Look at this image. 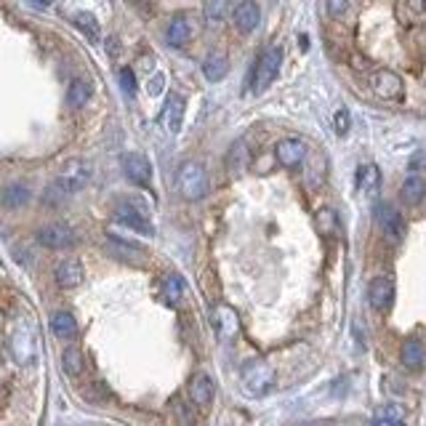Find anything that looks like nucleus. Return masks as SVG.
I'll list each match as a JSON object with an SVG mask.
<instances>
[{
	"label": "nucleus",
	"mask_w": 426,
	"mask_h": 426,
	"mask_svg": "<svg viewBox=\"0 0 426 426\" xmlns=\"http://www.w3.org/2000/svg\"><path fill=\"white\" fill-rule=\"evenodd\" d=\"M176 189H179V195L184 200H189V203H197V200H203L208 192V173L203 168V163H197V160H187L179 165L176 170Z\"/></svg>",
	"instance_id": "f257e3e1"
},
{
	"label": "nucleus",
	"mask_w": 426,
	"mask_h": 426,
	"mask_svg": "<svg viewBox=\"0 0 426 426\" xmlns=\"http://www.w3.org/2000/svg\"><path fill=\"white\" fill-rule=\"evenodd\" d=\"M91 165L85 163V160H70V163H64V168L59 170V176H56V187H59L61 192H67V195H75V192H80L88 187L91 182Z\"/></svg>",
	"instance_id": "f03ea898"
},
{
	"label": "nucleus",
	"mask_w": 426,
	"mask_h": 426,
	"mask_svg": "<svg viewBox=\"0 0 426 426\" xmlns=\"http://www.w3.org/2000/svg\"><path fill=\"white\" fill-rule=\"evenodd\" d=\"M243 384L248 394L261 397V394H267L275 387V370H272L267 360H253V363H248L243 368Z\"/></svg>",
	"instance_id": "7ed1b4c3"
},
{
	"label": "nucleus",
	"mask_w": 426,
	"mask_h": 426,
	"mask_svg": "<svg viewBox=\"0 0 426 426\" xmlns=\"http://www.w3.org/2000/svg\"><path fill=\"white\" fill-rule=\"evenodd\" d=\"M282 67V49L280 46H272L261 54V59L256 64V75H253V88L256 91H267L269 85L275 83V77L280 75Z\"/></svg>",
	"instance_id": "20e7f679"
},
{
	"label": "nucleus",
	"mask_w": 426,
	"mask_h": 426,
	"mask_svg": "<svg viewBox=\"0 0 426 426\" xmlns=\"http://www.w3.org/2000/svg\"><path fill=\"white\" fill-rule=\"evenodd\" d=\"M373 219H376V227L381 230V234H384L389 243H400L402 234H405V221H402L397 208L389 206V203H376Z\"/></svg>",
	"instance_id": "39448f33"
},
{
	"label": "nucleus",
	"mask_w": 426,
	"mask_h": 426,
	"mask_svg": "<svg viewBox=\"0 0 426 426\" xmlns=\"http://www.w3.org/2000/svg\"><path fill=\"white\" fill-rule=\"evenodd\" d=\"M368 85L370 91L376 94L378 99H387V101H397L405 94V85H402V77L391 70H376L368 77Z\"/></svg>",
	"instance_id": "423d86ee"
},
{
	"label": "nucleus",
	"mask_w": 426,
	"mask_h": 426,
	"mask_svg": "<svg viewBox=\"0 0 426 426\" xmlns=\"http://www.w3.org/2000/svg\"><path fill=\"white\" fill-rule=\"evenodd\" d=\"M11 354L19 365H30L32 357H35V333H32V325L22 320L11 333Z\"/></svg>",
	"instance_id": "0eeeda50"
},
{
	"label": "nucleus",
	"mask_w": 426,
	"mask_h": 426,
	"mask_svg": "<svg viewBox=\"0 0 426 426\" xmlns=\"http://www.w3.org/2000/svg\"><path fill=\"white\" fill-rule=\"evenodd\" d=\"M211 325L221 341H232L240 333V317L230 304H216L211 309Z\"/></svg>",
	"instance_id": "6e6552de"
},
{
	"label": "nucleus",
	"mask_w": 426,
	"mask_h": 426,
	"mask_svg": "<svg viewBox=\"0 0 426 426\" xmlns=\"http://www.w3.org/2000/svg\"><path fill=\"white\" fill-rule=\"evenodd\" d=\"M77 234L73 232V227L67 224H46L37 230V243L54 248V251H64V248H73Z\"/></svg>",
	"instance_id": "1a4fd4ad"
},
{
	"label": "nucleus",
	"mask_w": 426,
	"mask_h": 426,
	"mask_svg": "<svg viewBox=\"0 0 426 426\" xmlns=\"http://www.w3.org/2000/svg\"><path fill=\"white\" fill-rule=\"evenodd\" d=\"M275 158H277V163H280L282 168H299L306 160V142L304 139H296V136L282 139L275 146Z\"/></svg>",
	"instance_id": "9d476101"
},
{
	"label": "nucleus",
	"mask_w": 426,
	"mask_h": 426,
	"mask_svg": "<svg viewBox=\"0 0 426 426\" xmlns=\"http://www.w3.org/2000/svg\"><path fill=\"white\" fill-rule=\"evenodd\" d=\"M123 173H125V179L134 184H149L152 179V165H149V160L144 155H139V152H128V155H123Z\"/></svg>",
	"instance_id": "9b49d317"
},
{
	"label": "nucleus",
	"mask_w": 426,
	"mask_h": 426,
	"mask_svg": "<svg viewBox=\"0 0 426 426\" xmlns=\"http://www.w3.org/2000/svg\"><path fill=\"white\" fill-rule=\"evenodd\" d=\"M192 35H195V25H192V19H189V16H184V13L173 16V19L168 22V27H165V43L173 46V49L187 46V43L192 40Z\"/></svg>",
	"instance_id": "f8f14e48"
},
{
	"label": "nucleus",
	"mask_w": 426,
	"mask_h": 426,
	"mask_svg": "<svg viewBox=\"0 0 426 426\" xmlns=\"http://www.w3.org/2000/svg\"><path fill=\"white\" fill-rule=\"evenodd\" d=\"M115 219L120 221L123 227L139 232V234H152V224H149V219H146L136 206H131V203H118V208H115Z\"/></svg>",
	"instance_id": "ddd939ff"
},
{
	"label": "nucleus",
	"mask_w": 426,
	"mask_h": 426,
	"mask_svg": "<svg viewBox=\"0 0 426 426\" xmlns=\"http://www.w3.org/2000/svg\"><path fill=\"white\" fill-rule=\"evenodd\" d=\"M368 301L376 312L389 309L391 301H394V282L389 277H373L368 285Z\"/></svg>",
	"instance_id": "4468645a"
},
{
	"label": "nucleus",
	"mask_w": 426,
	"mask_h": 426,
	"mask_svg": "<svg viewBox=\"0 0 426 426\" xmlns=\"http://www.w3.org/2000/svg\"><path fill=\"white\" fill-rule=\"evenodd\" d=\"M189 400L192 405L197 408H208L211 402H213V394H216V387H213V378L208 376V373H195V376L189 378Z\"/></svg>",
	"instance_id": "2eb2a0df"
},
{
	"label": "nucleus",
	"mask_w": 426,
	"mask_h": 426,
	"mask_svg": "<svg viewBox=\"0 0 426 426\" xmlns=\"http://www.w3.org/2000/svg\"><path fill=\"white\" fill-rule=\"evenodd\" d=\"M232 19H234V27L240 30V32H253L258 22H261V11H258V3L256 0H240L237 6H234V13H232Z\"/></svg>",
	"instance_id": "dca6fc26"
},
{
	"label": "nucleus",
	"mask_w": 426,
	"mask_h": 426,
	"mask_svg": "<svg viewBox=\"0 0 426 426\" xmlns=\"http://www.w3.org/2000/svg\"><path fill=\"white\" fill-rule=\"evenodd\" d=\"M184 110H187V101H184V96L173 94V96L168 99V104H165L163 115H160V120H163V125L168 128V134H179V131H182Z\"/></svg>",
	"instance_id": "f3484780"
},
{
	"label": "nucleus",
	"mask_w": 426,
	"mask_h": 426,
	"mask_svg": "<svg viewBox=\"0 0 426 426\" xmlns=\"http://www.w3.org/2000/svg\"><path fill=\"white\" fill-rule=\"evenodd\" d=\"M56 282L59 288L70 291V288H77L83 282V264L77 258H64L59 267H56Z\"/></svg>",
	"instance_id": "a211bd4d"
},
{
	"label": "nucleus",
	"mask_w": 426,
	"mask_h": 426,
	"mask_svg": "<svg viewBox=\"0 0 426 426\" xmlns=\"http://www.w3.org/2000/svg\"><path fill=\"white\" fill-rule=\"evenodd\" d=\"M400 360H402V365L405 368H411V370H421L424 363H426L424 344H421L418 339H408L400 349Z\"/></svg>",
	"instance_id": "6ab92c4d"
},
{
	"label": "nucleus",
	"mask_w": 426,
	"mask_h": 426,
	"mask_svg": "<svg viewBox=\"0 0 426 426\" xmlns=\"http://www.w3.org/2000/svg\"><path fill=\"white\" fill-rule=\"evenodd\" d=\"M400 197L405 206H421L426 197V182L421 176H408L400 187Z\"/></svg>",
	"instance_id": "aec40b11"
},
{
	"label": "nucleus",
	"mask_w": 426,
	"mask_h": 426,
	"mask_svg": "<svg viewBox=\"0 0 426 426\" xmlns=\"http://www.w3.org/2000/svg\"><path fill=\"white\" fill-rule=\"evenodd\" d=\"M227 73H230V61H227L224 54H216V51H213V54H208L206 59H203V75H206L211 83L224 80Z\"/></svg>",
	"instance_id": "412c9836"
},
{
	"label": "nucleus",
	"mask_w": 426,
	"mask_h": 426,
	"mask_svg": "<svg viewBox=\"0 0 426 426\" xmlns=\"http://www.w3.org/2000/svg\"><path fill=\"white\" fill-rule=\"evenodd\" d=\"M91 96H94V85L88 83V80H83V77L73 80V83H70V88H67V104H70L73 110H80V107H85V104L91 101Z\"/></svg>",
	"instance_id": "4be33fe9"
},
{
	"label": "nucleus",
	"mask_w": 426,
	"mask_h": 426,
	"mask_svg": "<svg viewBox=\"0 0 426 426\" xmlns=\"http://www.w3.org/2000/svg\"><path fill=\"white\" fill-rule=\"evenodd\" d=\"M357 187L363 192H368V195H376L378 187H381V170H378V165H373V163L360 165L357 168Z\"/></svg>",
	"instance_id": "5701e85b"
},
{
	"label": "nucleus",
	"mask_w": 426,
	"mask_h": 426,
	"mask_svg": "<svg viewBox=\"0 0 426 426\" xmlns=\"http://www.w3.org/2000/svg\"><path fill=\"white\" fill-rule=\"evenodd\" d=\"M184 291H187V282H184L182 275H173V272H170V275L163 277V299H165L170 306L182 304Z\"/></svg>",
	"instance_id": "b1692460"
},
{
	"label": "nucleus",
	"mask_w": 426,
	"mask_h": 426,
	"mask_svg": "<svg viewBox=\"0 0 426 426\" xmlns=\"http://www.w3.org/2000/svg\"><path fill=\"white\" fill-rule=\"evenodd\" d=\"M51 330H54V336H59V339H73L75 333H77V322H75V317L70 312H54L51 315Z\"/></svg>",
	"instance_id": "393cba45"
},
{
	"label": "nucleus",
	"mask_w": 426,
	"mask_h": 426,
	"mask_svg": "<svg viewBox=\"0 0 426 426\" xmlns=\"http://www.w3.org/2000/svg\"><path fill=\"white\" fill-rule=\"evenodd\" d=\"M248 146L245 142H234L230 149V155H227V170H230L232 176H240L245 168H248Z\"/></svg>",
	"instance_id": "a878e982"
},
{
	"label": "nucleus",
	"mask_w": 426,
	"mask_h": 426,
	"mask_svg": "<svg viewBox=\"0 0 426 426\" xmlns=\"http://www.w3.org/2000/svg\"><path fill=\"white\" fill-rule=\"evenodd\" d=\"M110 253H115L118 258H123V261H131V264H142L144 261V251L139 248V245H131V243H123V240H118V237H112L110 240Z\"/></svg>",
	"instance_id": "bb28decb"
},
{
	"label": "nucleus",
	"mask_w": 426,
	"mask_h": 426,
	"mask_svg": "<svg viewBox=\"0 0 426 426\" xmlns=\"http://www.w3.org/2000/svg\"><path fill=\"white\" fill-rule=\"evenodd\" d=\"M0 200H3L6 208H22L30 203V189H27L25 184H8V187L3 189Z\"/></svg>",
	"instance_id": "cd10ccee"
},
{
	"label": "nucleus",
	"mask_w": 426,
	"mask_h": 426,
	"mask_svg": "<svg viewBox=\"0 0 426 426\" xmlns=\"http://www.w3.org/2000/svg\"><path fill=\"white\" fill-rule=\"evenodd\" d=\"M73 22H75V27L88 37V40H94V43H96L99 37H101V30H99V22H96V16H94V13L77 11L73 16Z\"/></svg>",
	"instance_id": "c85d7f7f"
},
{
	"label": "nucleus",
	"mask_w": 426,
	"mask_h": 426,
	"mask_svg": "<svg viewBox=\"0 0 426 426\" xmlns=\"http://www.w3.org/2000/svg\"><path fill=\"white\" fill-rule=\"evenodd\" d=\"M61 368L70 373V376H80L83 373V354L77 346H67L61 352Z\"/></svg>",
	"instance_id": "c756f323"
},
{
	"label": "nucleus",
	"mask_w": 426,
	"mask_h": 426,
	"mask_svg": "<svg viewBox=\"0 0 426 426\" xmlns=\"http://www.w3.org/2000/svg\"><path fill=\"white\" fill-rule=\"evenodd\" d=\"M230 11V0H208L206 3V22L211 27L224 22V16Z\"/></svg>",
	"instance_id": "7c9ffc66"
},
{
	"label": "nucleus",
	"mask_w": 426,
	"mask_h": 426,
	"mask_svg": "<svg viewBox=\"0 0 426 426\" xmlns=\"http://www.w3.org/2000/svg\"><path fill=\"white\" fill-rule=\"evenodd\" d=\"M317 230H320V234H325V237H330L333 232H336V227H339V219H336V213L330 211V208H320L317 211Z\"/></svg>",
	"instance_id": "2f4dec72"
},
{
	"label": "nucleus",
	"mask_w": 426,
	"mask_h": 426,
	"mask_svg": "<svg viewBox=\"0 0 426 426\" xmlns=\"http://www.w3.org/2000/svg\"><path fill=\"white\" fill-rule=\"evenodd\" d=\"M373 426H405L402 424V411L397 405H387V408H381L376 415V421Z\"/></svg>",
	"instance_id": "473e14b6"
},
{
	"label": "nucleus",
	"mask_w": 426,
	"mask_h": 426,
	"mask_svg": "<svg viewBox=\"0 0 426 426\" xmlns=\"http://www.w3.org/2000/svg\"><path fill=\"white\" fill-rule=\"evenodd\" d=\"M67 197H70L67 192H61L56 184H51L49 189L43 192V203H46V206H51V208H56V206H61V203H64Z\"/></svg>",
	"instance_id": "72a5a7b5"
},
{
	"label": "nucleus",
	"mask_w": 426,
	"mask_h": 426,
	"mask_svg": "<svg viewBox=\"0 0 426 426\" xmlns=\"http://www.w3.org/2000/svg\"><path fill=\"white\" fill-rule=\"evenodd\" d=\"M120 85H123V91H125L128 96H134V94H136V75H134V70L123 67V70H120Z\"/></svg>",
	"instance_id": "f704fd0d"
},
{
	"label": "nucleus",
	"mask_w": 426,
	"mask_h": 426,
	"mask_svg": "<svg viewBox=\"0 0 426 426\" xmlns=\"http://www.w3.org/2000/svg\"><path fill=\"white\" fill-rule=\"evenodd\" d=\"M402 8L411 13L413 19H421V16H426V0H405Z\"/></svg>",
	"instance_id": "c9c22d12"
},
{
	"label": "nucleus",
	"mask_w": 426,
	"mask_h": 426,
	"mask_svg": "<svg viewBox=\"0 0 426 426\" xmlns=\"http://www.w3.org/2000/svg\"><path fill=\"white\" fill-rule=\"evenodd\" d=\"M333 128H336L339 136H346V131H349V112L346 110L336 112V115H333Z\"/></svg>",
	"instance_id": "e433bc0d"
},
{
	"label": "nucleus",
	"mask_w": 426,
	"mask_h": 426,
	"mask_svg": "<svg viewBox=\"0 0 426 426\" xmlns=\"http://www.w3.org/2000/svg\"><path fill=\"white\" fill-rule=\"evenodd\" d=\"M349 6H352V0H328V13L333 19H339L349 11Z\"/></svg>",
	"instance_id": "4c0bfd02"
},
{
	"label": "nucleus",
	"mask_w": 426,
	"mask_h": 426,
	"mask_svg": "<svg viewBox=\"0 0 426 426\" xmlns=\"http://www.w3.org/2000/svg\"><path fill=\"white\" fill-rule=\"evenodd\" d=\"M146 91H149L152 96H158L160 91H163V75H155V77L149 80V85H146Z\"/></svg>",
	"instance_id": "58836bf2"
},
{
	"label": "nucleus",
	"mask_w": 426,
	"mask_h": 426,
	"mask_svg": "<svg viewBox=\"0 0 426 426\" xmlns=\"http://www.w3.org/2000/svg\"><path fill=\"white\" fill-rule=\"evenodd\" d=\"M37 3H40V6H51V0H37Z\"/></svg>",
	"instance_id": "ea45409f"
}]
</instances>
